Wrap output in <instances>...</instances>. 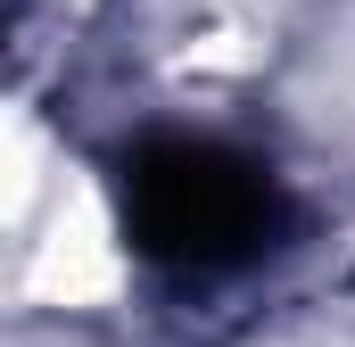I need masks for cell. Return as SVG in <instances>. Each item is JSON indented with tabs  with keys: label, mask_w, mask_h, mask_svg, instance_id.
I'll return each instance as SVG.
<instances>
[{
	"label": "cell",
	"mask_w": 355,
	"mask_h": 347,
	"mask_svg": "<svg viewBox=\"0 0 355 347\" xmlns=\"http://www.w3.org/2000/svg\"><path fill=\"white\" fill-rule=\"evenodd\" d=\"M124 232L157 264L223 273L272 248L281 182L232 141H149L124 158Z\"/></svg>",
	"instance_id": "cell-1"
}]
</instances>
